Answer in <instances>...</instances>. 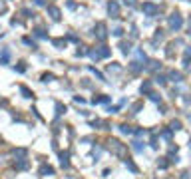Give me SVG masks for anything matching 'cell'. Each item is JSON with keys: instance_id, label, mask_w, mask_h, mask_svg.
<instances>
[{"instance_id": "6da1fadb", "label": "cell", "mask_w": 191, "mask_h": 179, "mask_svg": "<svg viewBox=\"0 0 191 179\" xmlns=\"http://www.w3.org/2000/svg\"><path fill=\"white\" fill-rule=\"evenodd\" d=\"M167 22H169V30L177 32V30L183 26V18H181V14H179V12H173L171 16H169V20H167Z\"/></svg>"}, {"instance_id": "7a4b0ae2", "label": "cell", "mask_w": 191, "mask_h": 179, "mask_svg": "<svg viewBox=\"0 0 191 179\" xmlns=\"http://www.w3.org/2000/svg\"><path fill=\"white\" fill-rule=\"evenodd\" d=\"M110 56V48L108 46H100V48H96V50H90V58L92 60H102V58H108Z\"/></svg>"}, {"instance_id": "3957f363", "label": "cell", "mask_w": 191, "mask_h": 179, "mask_svg": "<svg viewBox=\"0 0 191 179\" xmlns=\"http://www.w3.org/2000/svg\"><path fill=\"white\" fill-rule=\"evenodd\" d=\"M108 147H110V151L116 153V155H123L125 153V145L119 143L118 139H110V142H108Z\"/></svg>"}, {"instance_id": "277c9868", "label": "cell", "mask_w": 191, "mask_h": 179, "mask_svg": "<svg viewBox=\"0 0 191 179\" xmlns=\"http://www.w3.org/2000/svg\"><path fill=\"white\" fill-rule=\"evenodd\" d=\"M94 36H96L100 42H103V40L108 38V30H106V24H103V22H98V24H96V28H94Z\"/></svg>"}, {"instance_id": "5b68a950", "label": "cell", "mask_w": 191, "mask_h": 179, "mask_svg": "<svg viewBox=\"0 0 191 179\" xmlns=\"http://www.w3.org/2000/svg\"><path fill=\"white\" fill-rule=\"evenodd\" d=\"M141 10H143L145 16H155L157 12H159V8H157L153 2H143L141 4Z\"/></svg>"}, {"instance_id": "8992f818", "label": "cell", "mask_w": 191, "mask_h": 179, "mask_svg": "<svg viewBox=\"0 0 191 179\" xmlns=\"http://www.w3.org/2000/svg\"><path fill=\"white\" fill-rule=\"evenodd\" d=\"M108 14H110L112 18H119V4L116 0H110V2H108Z\"/></svg>"}, {"instance_id": "52a82bcc", "label": "cell", "mask_w": 191, "mask_h": 179, "mask_svg": "<svg viewBox=\"0 0 191 179\" xmlns=\"http://www.w3.org/2000/svg\"><path fill=\"white\" fill-rule=\"evenodd\" d=\"M48 14L52 16V20H60V8L58 6H48Z\"/></svg>"}, {"instance_id": "ba28073f", "label": "cell", "mask_w": 191, "mask_h": 179, "mask_svg": "<svg viewBox=\"0 0 191 179\" xmlns=\"http://www.w3.org/2000/svg\"><path fill=\"white\" fill-rule=\"evenodd\" d=\"M159 66H161L159 62H155V60H151V62H149V64H147V66H145V72H155V70L159 68Z\"/></svg>"}, {"instance_id": "9c48e42d", "label": "cell", "mask_w": 191, "mask_h": 179, "mask_svg": "<svg viewBox=\"0 0 191 179\" xmlns=\"http://www.w3.org/2000/svg\"><path fill=\"white\" fill-rule=\"evenodd\" d=\"M169 80H171V82H175V84H179V82H181V72H175V70H173V72L171 74H169Z\"/></svg>"}, {"instance_id": "30bf717a", "label": "cell", "mask_w": 191, "mask_h": 179, "mask_svg": "<svg viewBox=\"0 0 191 179\" xmlns=\"http://www.w3.org/2000/svg\"><path fill=\"white\" fill-rule=\"evenodd\" d=\"M8 60H10V52L6 50V48H4V50H2V58H0V64H2V66H6Z\"/></svg>"}, {"instance_id": "8fae6325", "label": "cell", "mask_w": 191, "mask_h": 179, "mask_svg": "<svg viewBox=\"0 0 191 179\" xmlns=\"http://www.w3.org/2000/svg\"><path fill=\"white\" fill-rule=\"evenodd\" d=\"M141 94H151V82H143L141 84V88H139Z\"/></svg>"}, {"instance_id": "7c38bea8", "label": "cell", "mask_w": 191, "mask_h": 179, "mask_svg": "<svg viewBox=\"0 0 191 179\" xmlns=\"http://www.w3.org/2000/svg\"><path fill=\"white\" fill-rule=\"evenodd\" d=\"M52 173H54V169L50 165H42L40 167V175H52Z\"/></svg>"}, {"instance_id": "4fadbf2b", "label": "cell", "mask_w": 191, "mask_h": 179, "mask_svg": "<svg viewBox=\"0 0 191 179\" xmlns=\"http://www.w3.org/2000/svg\"><path fill=\"white\" fill-rule=\"evenodd\" d=\"M132 147L138 151V153H141V151L145 149V143H141V142H133V143H132Z\"/></svg>"}, {"instance_id": "5bb4252c", "label": "cell", "mask_w": 191, "mask_h": 179, "mask_svg": "<svg viewBox=\"0 0 191 179\" xmlns=\"http://www.w3.org/2000/svg\"><path fill=\"white\" fill-rule=\"evenodd\" d=\"M92 102H94V104H108V102H110V97H108V96H100V97H94Z\"/></svg>"}, {"instance_id": "9a60e30c", "label": "cell", "mask_w": 191, "mask_h": 179, "mask_svg": "<svg viewBox=\"0 0 191 179\" xmlns=\"http://www.w3.org/2000/svg\"><path fill=\"white\" fill-rule=\"evenodd\" d=\"M169 129H171V132H177V129H181V122H179V119H173L171 126H169Z\"/></svg>"}, {"instance_id": "2e32d148", "label": "cell", "mask_w": 191, "mask_h": 179, "mask_svg": "<svg viewBox=\"0 0 191 179\" xmlns=\"http://www.w3.org/2000/svg\"><path fill=\"white\" fill-rule=\"evenodd\" d=\"M119 132H122V133H125V135H128V133H133V129H132V127H129V126H128V123H122V126H119Z\"/></svg>"}, {"instance_id": "e0dca14e", "label": "cell", "mask_w": 191, "mask_h": 179, "mask_svg": "<svg viewBox=\"0 0 191 179\" xmlns=\"http://www.w3.org/2000/svg\"><path fill=\"white\" fill-rule=\"evenodd\" d=\"M60 163H62V167H68L70 161H68V153H60Z\"/></svg>"}, {"instance_id": "ac0fdd59", "label": "cell", "mask_w": 191, "mask_h": 179, "mask_svg": "<svg viewBox=\"0 0 191 179\" xmlns=\"http://www.w3.org/2000/svg\"><path fill=\"white\" fill-rule=\"evenodd\" d=\"M119 48H122V52H123V54L132 52V44H129V42H122V44H119Z\"/></svg>"}, {"instance_id": "d6986e66", "label": "cell", "mask_w": 191, "mask_h": 179, "mask_svg": "<svg viewBox=\"0 0 191 179\" xmlns=\"http://www.w3.org/2000/svg\"><path fill=\"white\" fill-rule=\"evenodd\" d=\"M20 92L24 94V97H34V94H32V92L26 88V86H20Z\"/></svg>"}, {"instance_id": "ffe728a7", "label": "cell", "mask_w": 191, "mask_h": 179, "mask_svg": "<svg viewBox=\"0 0 191 179\" xmlns=\"http://www.w3.org/2000/svg\"><path fill=\"white\" fill-rule=\"evenodd\" d=\"M155 84L165 86V84H167V78H165V76H157V78H155Z\"/></svg>"}, {"instance_id": "44dd1931", "label": "cell", "mask_w": 191, "mask_h": 179, "mask_svg": "<svg viewBox=\"0 0 191 179\" xmlns=\"http://www.w3.org/2000/svg\"><path fill=\"white\" fill-rule=\"evenodd\" d=\"M147 96H149V97H151V100H153V102H155V104H161V96H157V94H155V92H151V94H147Z\"/></svg>"}, {"instance_id": "7402d4cb", "label": "cell", "mask_w": 191, "mask_h": 179, "mask_svg": "<svg viewBox=\"0 0 191 179\" xmlns=\"http://www.w3.org/2000/svg\"><path fill=\"white\" fill-rule=\"evenodd\" d=\"M56 113H58V116L66 113V106H62V104H56Z\"/></svg>"}, {"instance_id": "603a6c76", "label": "cell", "mask_w": 191, "mask_h": 179, "mask_svg": "<svg viewBox=\"0 0 191 179\" xmlns=\"http://www.w3.org/2000/svg\"><path fill=\"white\" fill-rule=\"evenodd\" d=\"M34 34H36L38 38H48V34H46V32L42 30V28H36V30H34Z\"/></svg>"}, {"instance_id": "cb8c5ba5", "label": "cell", "mask_w": 191, "mask_h": 179, "mask_svg": "<svg viewBox=\"0 0 191 179\" xmlns=\"http://www.w3.org/2000/svg\"><path fill=\"white\" fill-rule=\"evenodd\" d=\"M161 137L169 142V139H171V129H163V132H161Z\"/></svg>"}, {"instance_id": "d4e9b609", "label": "cell", "mask_w": 191, "mask_h": 179, "mask_svg": "<svg viewBox=\"0 0 191 179\" xmlns=\"http://www.w3.org/2000/svg\"><path fill=\"white\" fill-rule=\"evenodd\" d=\"M161 40H163V32H161V30H157V32H155V36H153V42H161Z\"/></svg>"}, {"instance_id": "484cf974", "label": "cell", "mask_w": 191, "mask_h": 179, "mask_svg": "<svg viewBox=\"0 0 191 179\" xmlns=\"http://www.w3.org/2000/svg\"><path fill=\"white\" fill-rule=\"evenodd\" d=\"M54 46H56V48H62V46H66V40L58 38V40H54Z\"/></svg>"}, {"instance_id": "4316f807", "label": "cell", "mask_w": 191, "mask_h": 179, "mask_svg": "<svg viewBox=\"0 0 191 179\" xmlns=\"http://www.w3.org/2000/svg\"><path fill=\"white\" fill-rule=\"evenodd\" d=\"M123 163H125V167H129V169H132L133 173H135V171H138V167H135V165H133V163H132V161H129V159H125V161H123Z\"/></svg>"}, {"instance_id": "83f0119b", "label": "cell", "mask_w": 191, "mask_h": 179, "mask_svg": "<svg viewBox=\"0 0 191 179\" xmlns=\"http://www.w3.org/2000/svg\"><path fill=\"white\" fill-rule=\"evenodd\" d=\"M112 34L119 38V36H122V34H123V30H122V28H119V26H116V28H113V30H112Z\"/></svg>"}, {"instance_id": "f1b7e54d", "label": "cell", "mask_w": 191, "mask_h": 179, "mask_svg": "<svg viewBox=\"0 0 191 179\" xmlns=\"http://www.w3.org/2000/svg\"><path fill=\"white\" fill-rule=\"evenodd\" d=\"M165 159H167V157H161V161H157V165H159V167H161V169H165V167L169 165V163H167V161H165Z\"/></svg>"}, {"instance_id": "f546056e", "label": "cell", "mask_w": 191, "mask_h": 179, "mask_svg": "<svg viewBox=\"0 0 191 179\" xmlns=\"http://www.w3.org/2000/svg\"><path fill=\"white\" fill-rule=\"evenodd\" d=\"M52 80H54L52 74H44V76H42V82H52Z\"/></svg>"}, {"instance_id": "4dcf8cb0", "label": "cell", "mask_w": 191, "mask_h": 179, "mask_svg": "<svg viewBox=\"0 0 191 179\" xmlns=\"http://www.w3.org/2000/svg\"><path fill=\"white\" fill-rule=\"evenodd\" d=\"M76 54H78V56H86V54H90V50H86V48L82 46V50L78 48V52H76Z\"/></svg>"}, {"instance_id": "1f68e13d", "label": "cell", "mask_w": 191, "mask_h": 179, "mask_svg": "<svg viewBox=\"0 0 191 179\" xmlns=\"http://www.w3.org/2000/svg\"><path fill=\"white\" fill-rule=\"evenodd\" d=\"M132 110H133L132 113H138V112L141 110V102H138V104H133V107H132Z\"/></svg>"}, {"instance_id": "d6a6232c", "label": "cell", "mask_w": 191, "mask_h": 179, "mask_svg": "<svg viewBox=\"0 0 191 179\" xmlns=\"http://www.w3.org/2000/svg\"><path fill=\"white\" fill-rule=\"evenodd\" d=\"M14 155H18V157H24V155H26V149H16V151H14Z\"/></svg>"}, {"instance_id": "836d02e7", "label": "cell", "mask_w": 191, "mask_h": 179, "mask_svg": "<svg viewBox=\"0 0 191 179\" xmlns=\"http://www.w3.org/2000/svg\"><path fill=\"white\" fill-rule=\"evenodd\" d=\"M16 70H18V72H26V66H24V64H22V62H20V64H18V66H16Z\"/></svg>"}, {"instance_id": "e575fe53", "label": "cell", "mask_w": 191, "mask_h": 179, "mask_svg": "<svg viewBox=\"0 0 191 179\" xmlns=\"http://www.w3.org/2000/svg\"><path fill=\"white\" fill-rule=\"evenodd\" d=\"M74 102H76V104H86V100H84V97H78V96L74 97Z\"/></svg>"}, {"instance_id": "d590c367", "label": "cell", "mask_w": 191, "mask_h": 179, "mask_svg": "<svg viewBox=\"0 0 191 179\" xmlns=\"http://www.w3.org/2000/svg\"><path fill=\"white\" fill-rule=\"evenodd\" d=\"M191 58V48H185V60Z\"/></svg>"}, {"instance_id": "8d00e7d4", "label": "cell", "mask_w": 191, "mask_h": 179, "mask_svg": "<svg viewBox=\"0 0 191 179\" xmlns=\"http://www.w3.org/2000/svg\"><path fill=\"white\" fill-rule=\"evenodd\" d=\"M34 4L36 6H44V0H34Z\"/></svg>"}, {"instance_id": "74e56055", "label": "cell", "mask_w": 191, "mask_h": 179, "mask_svg": "<svg viewBox=\"0 0 191 179\" xmlns=\"http://www.w3.org/2000/svg\"><path fill=\"white\" fill-rule=\"evenodd\" d=\"M123 2L128 4V6H133V4H135V0H123Z\"/></svg>"}, {"instance_id": "f35d334b", "label": "cell", "mask_w": 191, "mask_h": 179, "mask_svg": "<svg viewBox=\"0 0 191 179\" xmlns=\"http://www.w3.org/2000/svg\"><path fill=\"white\" fill-rule=\"evenodd\" d=\"M110 72H119V66H110Z\"/></svg>"}, {"instance_id": "ab89813d", "label": "cell", "mask_w": 191, "mask_h": 179, "mask_svg": "<svg viewBox=\"0 0 191 179\" xmlns=\"http://www.w3.org/2000/svg\"><path fill=\"white\" fill-rule=\"evenodd\" d=\"M189 34H191V16H189Z\"/></svg>"}, {"instance_id": "60d3db41", "label": "cell", "mask_w": 191, "mask_h": 179, "mask_svg": "<svg viewBox=\"0 0 191 179\" xmlns=\"http://www.w3.org/2000/svg\"><path fill=\"white\" fill-rule=\"evenodd\" d=\"M183 179H189V175H187V173H183Z\"/></svg>"}, {"instance_id": "b9f144b4", "label": "cell", "mask_w": 191, "mask_h": 179, "mask_svg": "<svg viewBox=\"0 0 191 179\" xmlns=\"http://www.w3.org/2000/svg\"><path fill=\"white\" fill-rule=\"evenodd\" d=\"M189 147H191V142H189Z\"/></svg>"}]
</instances>
